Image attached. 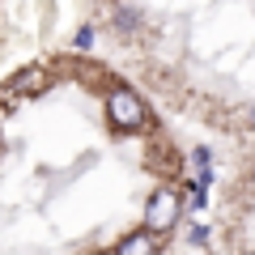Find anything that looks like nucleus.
<instances>
[{
  "label": "nucleus",
  "mask_w": 255,
  "mask_h": 255,
  "mask_svg": "<svg viewBox=\"0 0 255 255\" xmlns=\"http://www.w3.org/2000/svg\"><path fill=\"white\" fill-rule=\"evenodd\" d=\"M191 243H196V247L209 243V226H196V230H191Z\"/></svg>",
  "instance_id": "nucleus-8"
},
{
  "label": "nucleus",
  "mask_w": 255,
  "mask_h": 255,
  "mask_svg": "<svg viewBox=\"0 0 255 255\" xmlns=\"http://www.w3.org/2000/svg\"><path fill=\"white\" fill-rule=\"evenodd\" d=\"M115 255H157V238L149 230H136V234H124V243L115 247Z\"/></svg>",
  "instance_id": "nucleus-4"
},
{
  "label": "nucleus",
  "mask_w": 255,
  "mask_h": 255,
  "mask_svg": "<svg viewBox=\"0 0 255 255\" xmlns=\"http://www.w3.org/2000/svg\"><path fill=\"white\" fill-rule=\"evenodd\" d=\"M247 255H251V251H247Z\"/></svg>",
  "instance_id": "nucleus-9"
},
{
  "label": "nucleus",
  "mask_w": 255,
  "mask_h": 255,
  "mask_svg": "<svg viewBox=\"0 0 255 255\" xmlns=\"http://www.w3.org/2000/svg\"><path fill=\"white\" fill-rule=\"evenodd\" d=\"M107 119L115 132H136L145 124V102H140L136 90H128V85H115L107 94Z\"/></svg>",
  "instance_id": "nucleus-1"
},
{
  "label": "nucleus",
  "mask_w": 255,
  "mask_h": 255,
  "mask_svg": "<svg viewBox=\"0 0 255 255\" xmlns=\"http://www.w3.org/2000/svg\"><path fill=\"white\" fill-rule=\"evenodd\" d=\"M43 85H47L43 68H26V73H17L9 85H0V98H17V94H26V90H43Z\"/></svg>",
  "instance_id": "nucleus-3"
},
{
  "label": "nucleus",
  "mask_w": 255,
  "mask_h": 255,
  "mask_svg": "<svg viewBox=\"0 0 255 255\" xmlns=\"http://www.w3.org/2000/svg\"><path fill=\"white\" fill-rule=\"evenodd\" d=\"M115 21L124 30H132V26H136V13H132V9H115Z\"/></svg>",
  "instance_id": "nucleus-6"
},
{
  "label": "nucleus",
  "mask_w": 255,
  "mask_h": 255,
  "mask_svg": "<svg viewBox=\"0 0 255 255\" xmlns=\"http://www.w3.org/2000/svg\"><path fill=\"white\" fill-rule=\"evenodd\" d=\"M179 213H183V204H179V191H174V187L153 191V196H149V204H145V230L157 238L162 230H170L174 221H179Z\"/></svg>",
  "instance_id": "nucleus-2"
},
{
  "label": "nucleus",
  "mask_w": 255,
  "mask_h": 255,
  "mask_svg": "<svg viewBox=\"0 0 255 255\" xmlns=\"http://www.w3.org/2000/svg\"><path fill=\"white\" fill-rule=\"evenodd\" d=\"M77 47H81V51H85V47H94V26H85L81 34H77Z\"/></svg>",
  "instance_id": "nucleus-7"
},
{
  "label": "nucleus",
  "mask_w": 255,
  "mask_h": 255,
  "mask_svg": "<svg viewBox=\"0 0 255 255\" xmlns=\"http://www.w3.org/2000/svg\"><path fill=\"white\" fill-rule=\"evenodd\" d=\"M191 166H196V183H209L213 179V170H209V149H196V153H191Z\"/></svg>",
  "instance_id": "nucleus-5"
}]
</instances>
